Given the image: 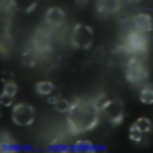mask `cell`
Returning a JSON list of instances; mask_svg holds the SVG:
<instances>
[{"mask_svg": "<svg viewBox=\"0 0 153 153\" xmlns=\"http://www.w3.org/2000/svg\"><path fill=\"white\" fill-rule=\"evenodd\" d=\"M139 100L143 104H153V86L151 84H143L139 88Z\"/></svg>", "mask_w": 153, "mask_h": 153, "instance_id": "2e32d148", "label": "cell"}, {"mask_svg": "<svg viewBox=\"0 0 153 153\" xmlns=\"http://www.w3.org/2000/svg\"><path fill=\"white\" fill-rule=\"evenodd\" d=\"M31 45H33L41 55H47V53H51V47H53V37H51V33L45 31V29H37L35 35H33Z\"/></svg>", "mask_w": 153, "mask_h": 153, "instance_id": "ba28073f", "label": "cell"}, {"mask_svg": "<svg viewBox=\"0 0 153 153\" xmlns=\"http://www.w3.org/2000/svg\"><path fill=\"white\" fill-rule=\"evenodd\" d=\"M86 4H88V0H76V6L82 10V8H86Z\"/></svg>", "mask_w": 153, "mask_h": 153, "instance_id": "cb8c5ba5", "label": "cell"}, {"mask_svg": "<svg viewBox=\"0 0 153 153\" xmlns=\"http://www.w3.org/2000/svg\"><path fill=\"white\" fill-rule=\"evenodd\" d=\"M125 78H127L129 84L139 86V88H141L143 84H147L149 71H147V65L143 63L141 57H129L127 59V63H125Z\"/></svg>", "mask_w": 153, "mask_h": 153, "instance_id": "3957f363", "label": "cell"}, {"mask_svg": "<svg viewBox=\"0 0 153 153\" xmlns=\"http://www.w3.org/2000/svg\"><path fill=\"white\" fill-rule=\"evenodd\" d=\"M100 112L102 117L112 125V127H118L123 120H125V104L120 98H108L100 104Z\"/></svg>", "mask_w": 153, "mask_h": 153, "instance_id": "8992f818", "label": "cell"}, {"mask_svg": "<svg viewBox=\"0 0 153 153\" xmlns=\"http://www.w3.org/2000/svg\"><path fill=\"white\" fill-rule=\"evenodd\" d=\"M47 102L51 106H53V110L55 112H59V114H68L71 108V102L68 100V98H61V96H57V98H53V94L47 98Z\"/></svg>", "mask_w": 153, "mask_h": 153, "instance_id": "4fadbf2b", "label": "cell"}, {"mask_svg": "<svg viewBox=\"0 0 153 153\" xmlns=\"http://www.w3.org/2000/svg\"><path fill=\"white\" fill-rule=\"evenodd\" d=\"M0 149H2V151H16V145H14V143H12V145H2Z\"/></svg>", "mask_w": 153, "mask_h": 153, "instance_id": "603a6c76", "label": "cell"}, {"mask_svg": "<svg viewBox=\"0 0 153 153\" xmlns=\"http://www.w3.org/2000/svg\"><path fill=\"white\" fill-rule=\"evenodd\" d=\"M37 2H39V0H10L12 8H14L16 12H25V14H29V12L35 10Z\"/></svg>", "mask_w": 153, "mask_h": 153, "instance_id": "5bb4252c", "label": "cell"}, {"mask_svg": "<svg viewBox=\"0 0 153 153\" xmlns=\"http://www.w3.org/2000/svg\"><path fill=\"white\" fill-rule=\"evenodd\" d=\"M70 43L74 49H80V51L90 49L92 43H94V31H92V27L84 25V23H78L70 33Z\"/></svg>", "mask_w": 153, "mask_h": 153, "instance_id": "5b68a950", "label": "cell"}, {"mask_svg": "<svg viewBox=\"0 0 153 153\" xmlns=\"http://www.w3.org/2000/svg\"><path fill=\"white\" fill-rule=\"evenodd\" d=\"M10 49H12V35L10 31H2V55H10Z\"/></svg>", "mask_w": 153, "mask_h": 153, "instance_id": "ac0fdd59", "label": "cell"}, {"mask_svg": "<svg viewBox=\"0 0 153 153\" xmlns=\"http://www.w3.org/2000/svg\"><path fill=\"white\" fill-rule=\"evenodd\" d=\"M39 57H41V53H39L33 45H29V47L23 49V53H21V63L27 65V68H35L37 63H39Z\"/></svg>", "mask_w": 153, "mask_h": 153, "instance_id": "8fae6325", "label": "cell"}, {"mask_svg": "<svg viewBox=\"0 0 153 153\" xmlns=\"http://www.w3.org/2000/svg\"><path fill=\"white\" fill-rule=\"evenodd\" d=\"M35 106L21 102V104H14L12 108V123L16 127H31L35 123Z\"/></svg>", "mask_w": 153, "mask_h": 153, "instance_id": "52a82bcc", "label": "cell"}, {"mask_svg": "<svg viewBox=\"0 0 153 153\" xmlns=\"http://www.w3.org/2000/svg\"><path fill=\"white\" fill-rule=\"evenodd\" d=\"M147 45H149V39L139 37L135 33H125L120 45H118V51L127 53L129 57H143L147 53Z\"/></svg>", "mask_w": 153, "mask_h": 153, "instance_id": "277c9868", "label": "cell"}, {"mask_svg": "<svg viewBox=\"0 0 153 153\" xmlns=\"http://www.w3.org/2000/svg\"><path fill=\"white\" fill-rule=\"evenodd\" d=\"M35 92L39 96H51L55 92V84L49 82V80H39V82L35 84Z\"/></svg>", "mask_w": 153, "mask_h": 153, "instance_id": "9a60e30c", "label": "cell"}, {"mask_svg": "<svg viewBox=\"0 0 153 153\" xmlns=\"http://www.w3.org/2000/svg\"><path fill=\"white\" fill-rule=\"evenodd\" d=\"M16 92H19L16 84H14V82H6V84H4V90H2V94H0V104H2V106H12Z\"/></svg>", "mask_w": 153, "mask_h": 153, "instance_id": "7c38bea8", "label": "cell"}, {"mask_svg": "<svg viewBox=\"0 0 153 153\" xmlns=\"http://www.w3.org/2000/svg\"><path fill=\"white\" fill-rule=\"evenodd\" d=\"M100 104L94 98H76L71 102V108L68 112V127L70 133L80 135V133H88L98 125L100 120Z\"/></svg>", "mask_w": 153, "mask_h": 153, "instance_id": "6da1fadb", "label": "cell"}, {"mask_svg": "<svg viewBox=\"0 0 153 153\" xmlns=\"http://www.w3.org/2000/svg\"><path fill=\"white\" fill-rule=\"evenodd\" d=\"M45 23H47V27H51V29L63 27V23H65V12H63V8H59V6L47 8V12H45Z\"/></svg>", "mask_w": 153, "mask_h": 153, "instance_id": "9c48e42d", "label": "cell"}, {"mask_svg": "<svg viewBox=\"0 0 153 153\" xmlns=\"http://www.w3.org/2000/svg\"><path fill=\"white\" fill-rule=\"evenodd\" d=\"M133 127H137V129L141 131V133H145V135H149L153 131V123L149 120L147 117H141V118H137L135 123H133Z\"/></svg>", "mask_w": 153, "mask_h": 153, "instance_id": "e0dca14e", "label": "cell"}, {"mask_svg": "<svg viewBox=\"0 0 153 153\" xmlns=\"http://www.w3.org/2000/svg\"><path fill=\"white\" fill-rule=\"evenodd\" d=\"M129 139H131L133 143H137V145H143V143H145V133H141L137 127H133V125H131V129H129Z\"/></svg>", "mask_w": 153, "mask_h": 153, "instance_id": "d6986e66", "label": "cell"}, {"mask_svg": "<svg viewBox=\"0 0 153 153\" xmlns=\"http://www.w3.org/2000/svg\"><path fill=\"white\" fill-rule=\"evenodd\" d=\"M96 4H98L100 19L106 16V14H117L123 8V0H96Z\"/></svg>", "mask_w": 153, "mask_h": 153, "instance_id": "30bf717a", "label": "cell"}, {"mask_svg": "<svg viewBox=\"0 0 153 153\" xmlns=\"http://www.w3.org/2000/svg\"><path fill=\"white\" fill-rule=\"evenodd\" d=\"M127 2H131V4H135V2H139V0H127Z\"/></svg>", "mask_w": 153, "mask_h": 153, "instance_id": "d4e9b609", "label": "cell"}, {"mask_svg": "<svg viewBox=\"0 0 153 153\" xmlns=\"http://www.w3.org/2000/svg\"><path fill=\"white\" fill-rule=\"evenodd\" d=\"M71 149H74V151H88V153L96 151V147L90 141H76L74 145H71Z\"/></svg>", "mask_w": 153, "mask_h": 153, "instance_id": "ffe728a7", "label": "cell"}, {"mask_svg": "<svg viewBox=\"0 0 153 153\" xmlns=\"http://www.w3.org/2000/svg\"><path fill=\"white\" fill-rule=\"evenodd\" d=\"M2 80H4V84L6 82H14V74H12V71H2Z\"/></svg>", "mask_w": 153, "mask_h": 153, "instance_id": "7402d4cb", "label": "cell"}, {"mask_svg": "<svg viewBox=\"0 0 153 153\" xmlns=\"http://www.w3.org/2000/svg\"><path fill=\"white\" fill-rule=\"evenodd\" d=\"M123 27H125V33H135L145 39H153V10L141 8L131 12L123 21Z\"/></svg>", "mask_w": 153, "mask_h": 153, "instance_id": "7a4b0ae2", "label": "cell"}, {"mask_svg": "<svg viewBox=\"0 0 153 153\" xmlns=\"http://www.w3.org/2000/svg\"><path fill=\"white\" fill-rule=\"evenodd\" d=\"M106 55H108V53L104 51V47H98L94 51V61H102V59H106Z\"/></svg>", "mask_w": 153, "mask_h": 153, "instance_id": "44dd1931", "label": "cell"}]
</instances>
